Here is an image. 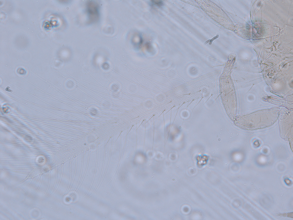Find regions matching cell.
I'll list each match as a JSON object with an SVG mask.
<instances>
[{
  "label": "cell",
  "instance_id": "obj_1",
  "mask_svg": "<svg viewBox=\"0 0 293 220\" xmlns=\"http://www.w3.org/2000/svg\"><path fill=\"white\" fill-rule=\"evenodd\" d=\"M277 118L276 116H247L237 119L235 124L243 129L254 130L270 126L275 122Z\"/></svg>",
  "mask_w": 293,
  "mask_h": 220
},
{
  "label": "cell",
  "instance_id": "obj_2",
  "mask_svg": "<svg viewBox=\"0 0 293 220\" xmlns=\"http://www.w3.org/2000/svg\"><path fill=\"white\" fill-rule=\"evenodd\" d=\"M152 5H154L158 6H161L163 5V3L161 1H153L151 2Z\"/></svg>",
  "mask_w": 293,
  "mask_h": 220
}]
</instances>
